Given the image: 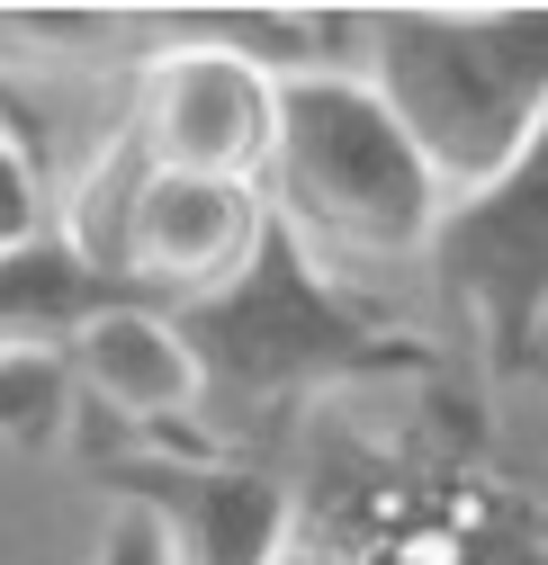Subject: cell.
I'll return each instance as SVG.
<instances>
[{
  "mask_svg": "<svg viewBox=\"0 0 548 565\" xmlns=\"http://www.w3.org/2000/svg\"><path fill=\"white\" fill-rule=\"evenodd\" d=\"M145 36L154 45L135 54V108L117 135L154 171L261 189L270 135H280V82L261 63H243L234 45L198 36L189 19H145Z\"/></svg>",
  "mask_w": 548,
  "mask_h": 565,
  "instance_id": "277c9868",
  "label": "cell"
},
{
  "mask_svg": "<svg viewBox=\"0 0 548 565\" xmlns=\"http://www.w3.org/2000/svg\"><path fill=\"white\" fill-rule=\"evenodd\" d=\"M369 90L441 198L486 189L548 117V10H360Z\"/></svg>",
  "mask_w": 548,
  "mask_h": 565,
  "instance_id": "7a4b0ae2",
  "label": "cell"
},
{
  "mask_svg": "<svg viewBox=\"0 0 548 565\" xmlns=\"http://www.w3.org/2000/svg\"><path fill=\"white\" fill-rule=\"evenodd\" d=\"M91 565H162V547H154V530H145V521H135V512H117Z\"/></svg>",
  "mask_w": 548,
  "mask_h": 565,
  "instance_id": "8fae6325",
  "label": "cell"
},
{
  "mask_svg": "<svg viewBox=\"0 0 548 565\" xmlns=\"http://www.w3.org/2000/svg\"><path fill=\"white\" fill-rule=\"evenodd\" d=\"M73 395L99 404L91 422L117 440H154V449H208L198 431V360L162 306H108L63 341Z\"/></svg>",
  "mask_w": 548,
  "mask_h": 565,
  "instance_id": "52a82bcc",
  "label": "cell"
},
{
  "mask_svg": "<svg viewBox=\"0 0 548 565\" xmlns=\"http://www.w3.org/2000/svg\"><path fill=\"white\" fill-rule=\"evenodd\" d=\"M530 377H548V332H539V350H530Z\"/></svg>",
  "mask_w": 548,
  "mask_h": 565,
  "instance_id": "7c38bea8",
  "label": "cell"
},
{
  "mask_svg": "<svg viewBox=\"0 0 548 565\" xmlns=\"http://www.w3.org/2000/svg\"><path fill=\"white\" fill-rule=\"evenodd\" d=\"M54 234V198H45V153H36V135L0 108V260L28 252Z\"/></svg>",
  "mask_w": 548,
  "mask_h": 565,
  "instance_id": "30bf717a",
  "label": "cell"
},
{
  "mask_svg": "<svg viewBox=\"0 0 548 565\" xmlns=\"http://www.w3.org/2000/svg\"><path fill=\"white\" fill-rule=\"evenodd\" d=\"M82 458L117 493V512L154 530L162 565H280L288 547V484L270 458H225V449H154L82 431Z\"/></svg>",
  "mask_w": 548,
  "mask_h": 565,
  "instance_id": "5b68a950",
  "label": "cell"
},
{
  "mask_svg": "<svg viewBox=\"0 0 548 565\" xmlns=\"http://www.w3.org/2000/svg\"><path fill=\"white\" fill-rule=\"evenodd\" d=\"M73 369H63V350H0V431L19 449H63L73 431Z\"/></svg>",
  "mask_w": 548,
  "mask_h": 565,
  "instance_id": "9c48e42d",
  "label": "cell"
},
{
  "mask_svg": "<svg viewBox=\"0 0 548 565\" xmlns=\"http://www.w3.org/2000/svg\"><path fill=\"white\" fill-rule=\"evenodd\" d=\"M108 306H135V297L108 288L99 269H82L54 234L0 260V350H63L82 323H99Z\"/></svg>",
  "mask_w": 548,
  "mask_h": 565,
  "instance_id": "ba28073f",
  "label": "cell"
},
{
  "mask_svg": "<svg viewBox=\"0 0 548 565\" xmlns=\"http://www.w3.org/2000/svg\"><path fill=\"white\" fill-rule=\"evenodd\" d=\"M171 323H180L189 360H198V431H208V449H225V458H261V431L280 413L315 404L324 386L432 369V350L404 341L360 297H341L280 216H270L252 269L225 297L180 306Z\"/></svg>",
  "mask_w": 548,
  "mask_h": 565,
  "instance_id": "6da1fadb",
  "label": "cell"
},
{
  "mask_svg": "<svg viewBox=\"0 0 548 565\" xmlns=\"http://www.w3.org/2000/svg\"><path fill=\"white\" fill-rule=\"evenodd\" d=\"M270 216L297 243H333L351 260H404L441 225V180L404 145V126L360 73H297L280 82L270 135Z\"/></svg>",
  "mask_w": 548,
  "mask_h": 565,
  "instance_id": "3957f363",
  "label": "cell"
},
{
  "mask_svg": "<svg viewBox=\"0 0 548 565\" xmlns=\"http://www.w3.org/2000/svg\"><path fill=\"white\" fill-rule=\"evenodd\" d=\"M423 252L441 288L467 306L486 360L504 377H530V350L548 332V117L486 189L441 198V225Z\"/></svg>",
  "mask_w": 548,
  "mask_h": 565,
  "instance_id": "8992f818",
  "label": "cell"
}]
</instances>
